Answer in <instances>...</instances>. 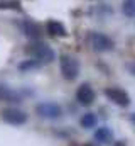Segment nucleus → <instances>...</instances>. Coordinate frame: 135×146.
<instances>
[{
    "label": "nucleus",
    "instance_id": "f257e3e1",
    "mask_svg": "<svg viewBox=\"0 0 135 146\" xmlns=\"http://www.w3.org/2000/svg\"><path fill=\"white\" fill-rule=\"evenodd\" d=\"M27 54L34 58V61H37V63H52L56 60L52 48L47 46L46 42H32L27 48Z\"/></svg>",
    "mask_w": 135,
    "mask_h": 146
},
{
    "label": "nucleus",
    "instance_id": "f03ea898",
    "mask_svg": "<svg viewBox=\"0 0 135 146\" xmlns=\"http://www.w3.org/2000/svg\"><path fill=\"white\" fill-rule=\"evenodd\" d=\"M59 68H61V73H63V76L66 80H74L79 75V63H78V60L69 56V54H63L59 58Z\"/></svg>",
    "mask_w": 135,
    "mask_h": 146
},
{
    "label": "nucleus",
    "instance_id": "7ed1b4c3",
    "mask_svg": "<svg viewBox=\"0 0 135 146\" xmlns=\"http://www.w3.org/2000/svg\"><path fill=\"white\" fill-rule=\"evenodd\" d=\"M90 44L95 51L98 53H106L113 49V41L103 33H91L90 36Z\"/></svg>",
    "mask_w": 135,
    "mask_h": 146
},
{
    "label": "nucleus",
    "instance_id": "20e7f679",
    "mask_svg": "<svg viewBox=\"0 0 135 146\" xmlns=\"http://www.w3.org/2000/svg\"><path fill=\"white\" fill-rule=\"evenodd\" d=\"M35 112L37 115L44 117V119H59L63 115V109L54 104V102H42L35 107Z\"/></svg>",
    "mask_w": 135,
    "mask_h": 146
},
{
    "label": "nucleus",
    "instance_id": "39448f33",
    "mask_svg": "<svg viewBox=\"0 0 135 146\" xmlns=\"http://www.w3.org/2000/svg\"><path fill=\"white\" fill-rule=\"evenodd\" d=\"M2 119L12 126H22L27 121V114L20 109H3L2 110Z\"/></svg>",
    "mask_w": 135,
    "mask_h": 146
},
{
    "label": "nucleus",
    "instance_id": "423d86ee",
    "mask_svg": "<svg viewBox=\"0 0 135 146\" xmlns=\"http://www.w3.org/2000/svg\"><path fill=\"white\" fill-rule=\"evenodd\" d=\"M105 95L108 97V100H111L113 104L120 106V107H127L130 104V97L125 90L118 88V87H111V88H106L105 90Z\"/></svg>",
    "mask_w": 135,
    "mask_h": 146
},
{
    "label": "nucleus",
    "instance_id": "0eeeda50",
    "mask_svg": "<svg viewBox=\"0 0 135 146\" xmlns=\"http://www.w3.org/2000/svg\"><path fill=\"white\" fill-rule=\"evenodd\" d=\"M76 100L81 106H91L95 100V90L91 88V85H88V83L79 85V88L76 90Z\"/></svg>",
    "mask_w": 135,
    "mask_h": 146
},
{
    "label": "nucleus",
    "instance_id": "6e6552de",
    "mask_svg": "<svg viewBox=\"0 0 135 146\" xmlns=\"http://www.w3.org/2000/svg\"><path fill=\"white\" fill-rule=\"evenodd\" d=\"M46 29H47V33H49L51 36H66L64 26H63L61 22H58V21H49V22L46 24Z\"/></svg>",
    "mask_w": 135,
    "mask_h": 146
},
{
    "label": "nucleus",
    "instance_id": "1a4fd4ad",
    "mask_svg": "<svg viewBox=\"0 0 135 146\" xmlns=\"http://www.w3.org/2000/svg\"><path fill=\"white\" fill-rule=\"evenodd\" d=\"M95 139L100 141V143L108 145V143L113 141V133H111V129H108V127H98V131L95 133Z\"/></svg>",
    "mask_w": 135,
    "mask_h": 146
},
{
    "label": "nucleus",
    "instance_id": "9d476101",
    "mask_svg": "<svg viewBox=\"0 0 135 146\" xmlns=\"http://www.w3.org/2000/svg\"><path fill=\"white\" fill-rule=\"evenodd\" d=\"M0 100H5V102H19L20 97L17 92L7 88V87H0Z\"/></svg>",
    "mask_w": 135,
    "mask_h": 146
},
{
    "label": "nucleus",
    "instance_id": "9b49d317",
    "mask_svg": "<svg viewBox=\"0 0 135 146\" xmlns=\"http://www.w3.org/2000/svg\"><path fill=\"white\" fill-rule=\"evenodd\" d=\"M79 124H81L83 127H86V129H91V127L96 126V115H95L93 112H86V114L81 115Z\"/></svg>",
    "mask_w": 135,
    "mask_h": 146
},
{
    "label": "nucleus",
    "instance_id": "f8f14e48",
    "mask_svg": "<svg viewBox=\"0 0 135 146\" xmlns=\"http://www.w3.org/2000/svg\"><path fill=\"white\" fill-rule=\"evenodd\" d=\"M122 10L127 17H135V0H123Z\"/></svg>",
    "mask_w": 135,
    "mask_h": 146
},
{
    "label": "nucleus",
    "instance_id": "ddd939ff",
    "mask_svg": "<svg viewBox=\"0 0 135 146\" xmlns=\"http://www.w3.org/2000/svg\"><path fill=\"white\" fill-rule=\"evenodd\" d=\"M24 31H26V34H27V36H32V37L39 36V27H37L35 24H31V22H27V24H26V29H24Z\"/></svg>",
    "mask_w": 135,
    "mask_h": 146
},
{
    "label": "nucleus",
    "instance_id": "4468645a",
    "mask_svg": "<svg viewBox=\"0 0 135 146\" xmlns=\"http://www.w3.org/2000/svg\"><path fill=\"white\" fill-rule=\"evenodd\" d=\"M128 68H130V70H132V72H134V75H135V63H134V65H130V66H128Z\"/></svg>",
    "mask_w": 135,
    "mask_h": 146
},
{
    "label": "nucleus",
    "instance_id": "2eb2a0df",
    "mask_svg": "<svg viewBox=\"0 0 135 146\" xmlns=\"http://www.w3.org/2000/svg\"><path fill=\"white\" fill-rule=\"evenodd\" d=\"M130 119H132V122H134V124H135V112H134V114H132V117H130Z\"/></svg>",
    "mask_w": 135,
    "mask_h": 146
}]
</instances>
